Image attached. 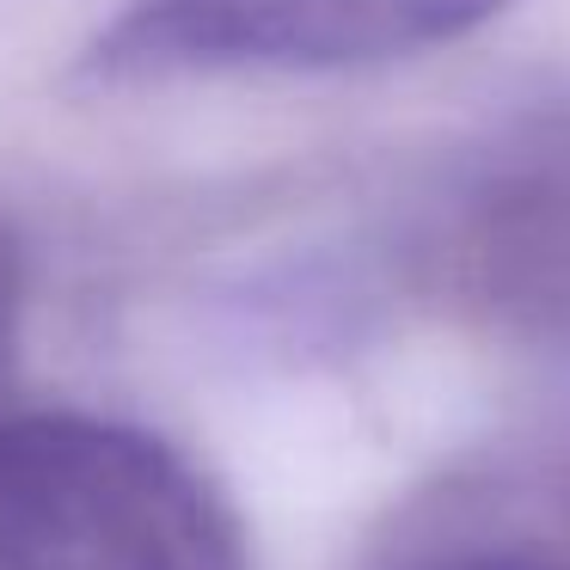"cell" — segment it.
Here are the masks:
<instances>
[{
    "instance_id": "cell-1",
    "label": "cell",
    "mask_w": 570,
    "mask_h": 570,
    "mask_svg": "<svg viewBox=\"0 0 570 570\" xmlns=\"http://www.w3.org/2000/svg\"><path fill=\"white\" fill-rule=\"evenodd\" d=\"M0 570H246V546L166 435L26 411L0 417Z\"/></svg>"
},
{
    "instance_id": "cell-2",
    "label": "cell",
    "mask_w": 570,
    "mask_h": 570,
    "mask_svg": "<svg viewBox=\"0 0 570 570\" xmlns=\"http://www.w3.org/2000/svg\"><path fill=\"white\" fill-rule=\"evenodd\" d=\"M521 0H136L92 38L99 87L362 75L484 31Z\"/></svg>"
},
{
    "instance_id": "cell-3",
    "label": "cell",
    "mask_w": 570,
    "mask_h": 570,
    "mask_svg": "<svg viewBox=\"0 0 570 570\" xmlns=\"http://www.w3.org/2000/svg\"><path fill=\"white\" fill-rule=\"evenodd\" d=\"M454 258L497 307L570 332V117L491 148L460 203Z\"/></svg>"
},
{
    "instance_id": "cell-4",
    "label": "cell",
    "mask_w": 570,
    "mask_h": 570,
    "mask_svg": "<svg viewBox=\"0 0 570 570\" xmlns=\"http://www.w3.org/2000/svg\"><path fill=\"white\" fill-rule=\"evenodd\" d=\"M362 570H570V528L509 515L497 497L442 491L374 540Z\"/></svg>"
},
{
    "instance_id": "cell-5",
    "label": "cell",
    "mask_w": 570,
    "mask_h": 570,
    "mask_svg": "<svg viewBox=\"0 0 570 570\" xmlns=\"http://www.w3.org/2000/svg\"><path fill=\"white\" fill-rule=\"evenodd\" d=\"M19 320H26V252H19L13 227L0 222V393L19 356Z\"/></svg>"
}]
</instances>
